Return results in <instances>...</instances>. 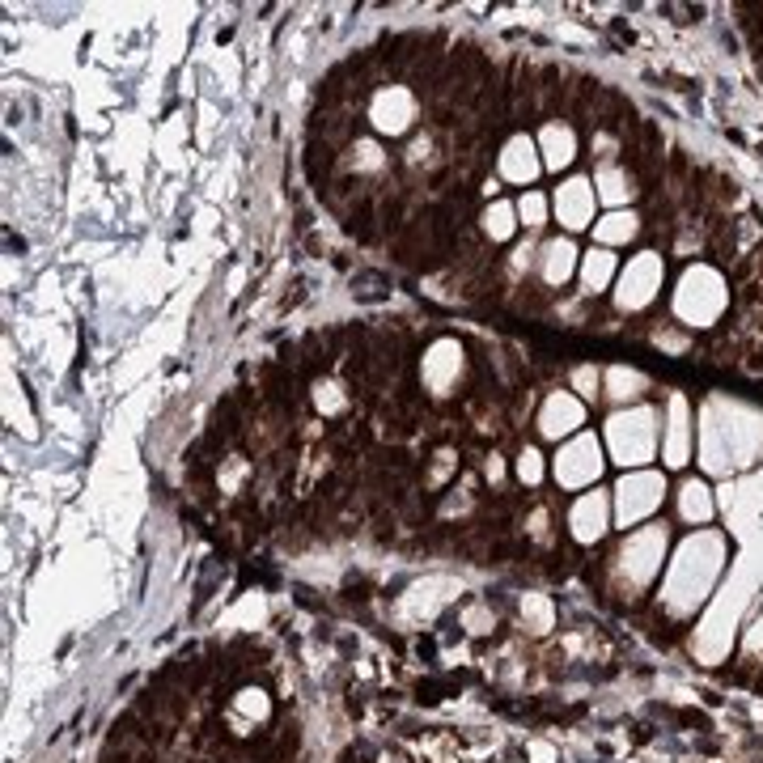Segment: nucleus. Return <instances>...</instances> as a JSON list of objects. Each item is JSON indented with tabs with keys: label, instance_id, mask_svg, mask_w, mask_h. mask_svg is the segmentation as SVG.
Instances as JSON below:
<instances>
[{
	"label": "nucleus",
	"instance_id": "ddd939ff",
	"mask_svg": "<svg viewBox=\"0 0 763 763\" xmlns=\"http://www.w3.org/2000/svg\"><path fill=\"white\" fill-rule=\"evenodd\" d=\"M611 276H615V255H611V250H590L586 263H581V284H586V293H602Z\"/></svg>",
	"mask_w": 763,
	"mask_h": 763
},
{
	"label": "nucleus",
	"instance_id": "dca6fc26",
	"mask_svg": "<svg viewBox=\"0 0 763 763\" xmlns=\"http://www.w3.org/2000/svg\"><path fill=\"white\" fill-rule=\"evenodd\" d=\"M518 216H522L526 229H543V225H547V195L526 191V195L518 199Z\"/></svg>",
	"mask_w": 763,
	"mask_h": 763
},
{
	"label": "nucleus",
	"instance_id": "4468645a",
	"mask_svg": "<svg viewBox=\"0 0 763 763\" xmlns=\"http://www.w3.org/2000/svg\"><path fill=\"white\" fill-rule=\"evenodd\" d=\"M573 530H577V539H598V535H602V496L577 501V509H573Z\"/></svg>",
	"mask_w": 763,
	"mask_h": 763
},
{
	"label": "nucleus",
	"instance_id": "f03ea898",
	"mask_svg": "<svg viewBox=\"0 0 763 763\" xmlns=\"http://www.w3.org/2000/svg\"><path fill=\"white\" fill-rule=\"evenodd\" d=\"M420 378L433 395H450L462 378V344L458 339H437L420 365Z\"/></svg>",
	"mask_w": 763,
	"mask_h": 763
},
{
	"label": "nucleus",
	"instance_id": "6e6552de",
	"mask_svg": "<svg viewBox=\"0 0 763 763\" xmlns=\"http://www.w3.org/2000/svg\"><path fill=\"white\" fill-rule=\"evenodd\" d=\"M539 263H543V284H547V289H556V284H564V280L573 276V267H577V250H573V242H569V238H552V242L543 246Z\"/></svg>",
	"mask_w": 763,
	"mask_h": 763
},
{
	"label": "nucleus",
	"instance_id": "9b49d317",
	"mask_svg": "<svg viewBox=\"0 0 763 763\" xmlns=\"http://www.w3.org/2000/svg\"><path fill=\"white\" fill-rule=\"evenodd\" d=\"M611 441H615L619 462H645V454H649V424L645 429H628V416H615L611 420Z\"/></svg>",
	"mask_w": 763,
	"mask_h": 763
},
{
	"label": "nucleus",
	"instance_id": "9d476101",
	"mask_svg": "<svg viewBox=\"0 0 763 763\" xmlns=\"http://www.w3.org/2000/svg\"><path fill=\"white\" fill-rule=\"evenodd\" d=\"M518 225H522V221H518V204H509V199H492V204L479 212V229H484L488 242H509Z\"/></svg>",
	"mask_w": 763,
	"mask_h": 763
},
{
	"label": "nucleus",
	"instance_id": "f3484780",
	"mask_svg": "<svg viewBox=\"0 0 763 763\" xmlns=\"http://www.w3.org/2000/svg\"><path fill=\"white\" fill-rule=\"evenodd\" d=\"M636 233V216L628 212H615V216H607V221H598V238L602 242H624V238H632Z\"/></svg>",
	"mask_w": 763,
	"mask_h": 763
},
{
	"label": "nucleus",
	"instance_id": "6ab92c4d",
	"mask_svg": "<svg viewBox=\"0 0 763 763\" xmlns=\"http://www.w3.org/2000/svg\"><path fill=\"white\" fill-rule=\"evenodd\" d=\"M598 182H602V199H611V204H619L624 195H632V182L624 178V170H602Z\"/></svg>",
	"mask_w": 763,
	"mask_h": 763
},
{
	"label": "nucleus",
	"instance_id": "1a4fd4ad",
	"mask_svg": "<svg viewBox=\"0 0 763 763\" xmlns=\"http://www.w3.org/2000/svg\"><path fill=\"white\" fill-rule=\"evenodd\" d=\"M539 153H543V165H547V170L569 165V161H573V153H577V136H573V127L547 123V127H543V136H539Z\"/></svg>",
	"mask_w": 763,
	"mask_h": 763
},
{
	"label": "nucleus",
	"instance_id": "f8f14e48",
	"mask_svg": "<svg viewBox=\"0 0 763 763\" xmlns=\"http://www.w3.org/2000/svg\"><path fill=\"white\" fill-rule=\"evenodd\" d=\"M619 505H624V518H636V513H645L653 501H658V492H662V479L658 475H632V479H624L619 484Z\"/></svg>",
	"mask_w": 763,
	"mask_h": 763
},
{
	"label": "nucleus",
	"instance_id": "412c9836",
	"mask_svg": "<svg viewBox=\"0 0 763 763\" xmlns=\"http://www.w3.org/2000/svg\"><path fill=\"white\" fill-rule=\"evenodd\" d=\"M573 386H577V395H586V399H594V395H598V373H594L590 365H581V369L573 373Z\"/></svg>",
	"mask_w": 763,
	"mask_h": 763
},
{
	"label": "nucleus",
	"instance_id": "2eb2a0df",
	"mask_svg": "<svg viewBox=\"0 0 763 763\" xmlns=\"http://www.w3.org/2000/svg\"><path fill=\"white\" fill-rule=\"evenodd\" d=\"M348 165L361 170V174H373V170L386 165V153H382L373 140H352V144H348Z\"/></svg>",
	"mask_w": 763,
	"mask_h": 763
},
{
	"label": "nucleus",
	"instance_id": "aec40b11",
	"mask_svg": "<svg viewBox=\"0 0 763 763\" xmlns=\"http://www.w3.org/2000/svg\"><path fill=\"white\" fill-rule=\"evenodd\" d=\"M683 492H687V496H683V509H687V518H696V513H700V518H709V496H704L709 488H704V484H687Z\"/></svg>",
	"mask_w": 763,
	"mask_h": 763
},
{
	"label": "nucleus",
	"instance_id": "0eeeda50",
	"mask_svg": "<svg viewBox=\"0 0 763 763\" xmlns=\"http://www.w3.org/2000/svg\"><path fill=\"white\" fill-rule=\"evenodd\" d=\"M653 280H658V259L645 255L624 272V289H619V305H645L653 297Z\"/></svg>",
	"mask_w": 763,
	"mask_h": 763
},
{
	"label": "nucleus",
	"instance_id": "39448f33",
	"mask_svg": "<svg viewBox=\"0 0 763 763\" xmlns=\"http://www.w3.org/2000/svg\"><path fill=\"white\" fill-rule=\"evenodd\" d=\"M556 216L564 229H586L594 221V187L586 178H569L556 191Z\"/></svg>",
	"mask_w": 763,
	"mask_h": 763
},
{
	"label": "nucleus",
	"instance_id": "a211bd4d",
	"mask_svg": "<svg viewBox=\"0 0 763 763\" xmlns=\"http://www.w3.org/2000/svg\"><path fill=\"white\" fill-rule=\"evenodd\" d=\"M518 479H522V484H530V488L543 479V454H539L535 445H526V450L518 454Z\"/></svg>",
	"mask_w": 763,
	"mask_h": 763
},
{
	"label": "nucleus",
	"instance_id": "7ed1b4c3",
	"mask_svg": "<svg viewBox=\"0 0 763 763\" xmlns=\"http://www.w3.org/2000/svg\"><path fill=\"white\" fill-rule=\"evenodd\" d=\"M598 471H602V462H598V445H594V437H577V441H569V445L560 450V458H556V479H560L564 488H581V484L598 479Z\"/></svg>",
	"mask_w": 763,
	"mask_h": 763
},
{
	"label": "nucleus",
	"instance_id": "f257e3e1",
	"mask_svg": "<svg viewBox=\"0 0 763 763\" xmlns=\"http://www.w3.org/2000/svg\"><path fill=\"white\" fill-rule=\"evenodd\" d=\"M369 123H373V132H382V136H407L412 123H416V98H412V89H403V85L378 89L373 102H369Z\"/></svg>",
	"mask_w": 763,
	"mask_h": 763
},
{
	"label": "nucleus",
	"instance_id": "423d86ee",
	"mask_svg": "<svg viewBox=\"0 0 763 763\" xmlns=\"http://www.w3.org/2000/svg\"><path fill=\"white\" fill-rule=\"evenodd\" d=\"M577 424H581V403H577L573 395H552V399L543 403V412H539V433L552 437V441L569 437Z\"/></svg>",
	"mask_w": 763,
	"mask_h": 763
},
{
	"label": "nucleus",
	"instance_id": "20e7f679",
	"mask_svg": "<svg viewBox=\"0 0 763 763\" xmlns=\"http://www.w3.org/2000/svg\"><path fill=\"white\" fill-rule=\"evenodd\" d=\"M543 170V157H539V144L530 136H509L505 148H501V178L509 182H535Z\"/></svg>",
	"mask_w": 763,
	"mask_h": 763
}]
</instances>
